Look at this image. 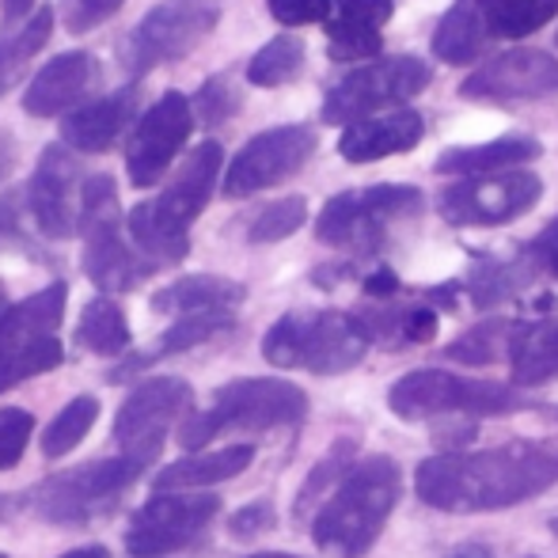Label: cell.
I'll list each match as a JSON object with an SVG mask.
<instances>
[{"label": "cell", "instance_id": "obj_52", "mask_svg": "<svg viewBox=\"0 0 558 558\" xmlns=\"http://www.w3.org/2000/svg\"><path fill=\"white\" fill-rule=\"evenodd\" d=\"M448 558H494V551L483 544H468V547H460V551H452Z\"/></svg>", "mask_w": 558, "mask_h": 558}, {"label": "cell", "instance_id": "obj_6", "mask_svg": "<svg viewBox=\"0 0 558 558\" xmlns=\"http://www.w3.org/2000/svg\"><path fill=\"white\" fill-rule=\"evenodd\" d=\"M141 471H145V463L130 460V456L58 471L27 494V506L35 509V517L50 524H88L92 517H99L111 506L118 494L137 483Z\"/></svg>", "mask_w": 558, "mask_h": 558}, {"label": "cell", "instance_id": "obj_14", "mask_svg": "<svg viewBox=\"0 0 558 558\" xmlns=\"http://www.w3.org/2000/svg\"><path fill=\"white\" fill-rule=\"evenodd\" d=\"M217 509H221V498L214 494H156L130 517L125 551L133 558H160L179 551L209 529Z\"/></svg>", "mask_w": 558, "mask_h": 558}, {"label": "cell", "instance_id": "obj_20", "mask_svg": "<svg viewBox=\"0 0 558 558\" xmlns=\"http://www.w3.org/2000/svg\"><path fill=\"white\" fill-rule=\"evenodd\" d=\"M133 118H137V84H125L111 96L88 99L73 114L61 118V145L88 156L111 153L118 141L130 133V125H137Z\"/></svg>", "mask_w": 558, "mask_h": 558}, {"label": "cell", "instance_id": "obj_3", "mask_svg": "<svg viewBox=\"0 0 558 558\" xmlns=\"http://www.w3.org/2000/svg\"><path fill=\"white\" fill-rule=\"evenodd\" d=\"M368 331L345 312H289L263 338V357L274 368H304L316 376H338L361 365L368 353Z\"/></svg>", "mask_w": 558, "mask_h": 558}, {"label": "cell", "instance_id": "obj_2", "mask_svg": "<svg viewBox=\"0 0 558 558\" xmlns=\"http://www.w3.org/2000/svg\"><path fill=\"white\" fill-rule=\"evenodd\" d=\"M399 468L391 456L353 463L342 475V483L331 490V498L312 517V539L319 551L335 558H361L376 544V536L388 524L391 509L399 501Z\"/></svg>", "mask_w": 558, "mask_h": 558}, {"label": "cell", "instance_id": "obj_49", "mask_svg": "<svg viewBox=\"0 0 558 558\" xmlns=\"http://www.w3.org/2000/svg\"><path fill=\"white\" fill-rule=\"evenodd\" d=\"M35 15V0H0V35L23 27Z\"/></svg>", "mask_w": 558, "mask_h": 558}, {"label": "cell", "instance_id": "obj_54", "mask_svg": "<svg viewBox=\"0 0 558 558\" xmlns=\"http://www.w3.org/2000/svg\"><path fill=\"white\" fill-rule=\"evenodd\" d=\"M251 558H296V555H286V551H258V555H251Z\"/></svg>", "mask_w": 558, "mask_h": 558}, {"label": "cell", "instance_id": "obj_8", "mask_svg": "<svg viewBox=\"0 0 558 558\" xmlns=\"http://www.w3.org/2000/svg\"><path fill=\"white\" fill-rule=\"evenodd\" d=\"M429 81H434V73L426 69V61L411 58V53L361 65L353 73H345L324 96V122L342 125V130L353 122H365L384 107L422 96L429 88Z\"/></svg>", "mask_w": 558, "mask_h": 558}, {"label": "cell", "instance_id": "obj_35", "mask_svg": "<svg viewBox=\"0 0 558 558\" xmlns=\"http://www.w3.org/2000/svg\"><path fill=\"white\" fill-rule=\"evenodd\" d=\"M368 338L388 342V350L399 345H418L437 335V316L426 308H407V312H373V319H361Z\"/></svg>", "mask_w": 558, "mask_h": 558}, {"label": "cell", "instance_id": "obj_33", "mask_svg": "<svg viewBox=\"0 0 558 558\" xmlns=\"http://www.w3.org/2000/svg\"><path fill=\"white\" fill-rule=\"evenodd\" d=\"M96 418H99V399L96 396L69 399V403L61 407V414L50 422V426H46V434H43V456H46V460H61V456L73 452V448L92 434Z\"/></svg>", "mask_w": 558, "mask_h": 558}, {"label": "cell", "instance_id": "obj_1", "mask_svg": "<svg viewBox=\"0 0 558 558\" xmlns=\"http://www.w3.org/2000/svg\"><path fill=\"white\" fill-rule=\"evenodd\" d=\"M558 483V445H501L418 463V498L445 513H490L532 501Z\"/></svg>", "mask_w": 558, "mask_h": 558}, {"label": "cell", "instance_id": "obj_56", "mask_svg": "<svg viewBox=\"0 0 558 558\" xmlns=\"http://www.w3.org/2000/svg\"><path fill=\"white\" fill-rule=\"evenodd\" d=\"M551 532H555V536H558V517H555V521H551Z\"/></svg>", "mask_w": 558, "mask_h": 558}, {"label": "cell", "instance_id": "obj_9", "mask_svg": "<svg viewBox=\"0 0 558 558\" xmlns=\"http://www.w3.org/2000/svg\"><path fill=\"white\" fill-rule=\"evenodd\" d=\"M422 209L418 186L380 183L368 191H342L324 206L316 221V235L327 247H357L368 251L384 240L391 221H403Z\"/></svg>", "mask_w": 558, "mask_h": 558}, {"label": "cell", "instance_id": "obj_55", "mask_svg": "<svg viewBox=\"0 0 558 558\" xmlns=\"http://www.w3.org/2000/svg\"><path fill=\"white\" fill-rule=\"evenodd\" d=\"M0 312H4V286H0Z\"/></svg>", "mask_w": 558, "mask_h": 558}, {"label": "cell", "instance_id": "obj_26", "mask_svg": "<svg viewBox=\"0 0 558 558\" xmlns=\"http://www.w3.org/2000/svg\"><path fill=\"white\" fill-rule=\"evenodd\" d=\"M490 38H494V31H490V23H486L483 8H478L475 0H456L441 15V23H437L434 43L429 46H434V53L445 65H471V61L490 46Z\"/></svg>", "mask_w": 558, "mask_h": 558}, {"label": "cell", "instance_id": "obj_4", "mask_svg": "<svg viewBox=\"0 0 558 558\" xmlns=\"http://www.w3.org/2000/svg\"><path fill=\"white\" fill-rule=\"evenodd\" d=\"M308 414V396L296 384L281 380V376H255V380H232L214 396V407L194 418L183 422L179 429V445L186 452H198L214 437L228 429H274V426H293Z\"/></svg>", "mask_w": 558, "mask_h": 558}, {"label": "cell", "instance_id": "obj_42", "mask_svg": "<svg viewBox=\"0 0 558 558\" xmlns=\"http://www.w3.org/2000/svg\"><path fill=\"white\" fill-rule=\"evenodd\" d=\"M35 434V418L23 407H4L0 411V471L15 468L27 452V441Z\"/></svg>", "mask_w": 558, "mask_h": 558}, {"label": "cell", "instance_id": "obj_31", "mask_svg": "<svg viewBox=\"0 0 558 558\" xmlns=\"http://www.w3.org/2000/svg\"><path fill=\"white\" fill-rule=\"evenodd\" d=\"M304 58H308V50H304V43L296 35L270 38L247 61V84H255V88H286L304 73Z\"/></svg>", "mask_w": 558, "mask_h": 558}, {"label": "cell", "instance_id": "obj_32", "mask_svg": "<svg viewBox=\"0 0 558 558\" xmlns=\"http://www.w3.org/2000/svg\"><path fill=\"white\" fill-rule=\"evenodd\" d=\"M490 23L494 38H529L555 20L558 0H475Z\"/></svg>", "mask_w": 558, "mask_h": 558}, {"label": "cell", "instance_id": "obj_39", "mask_svg": "<svg viewBox=\"0 0 558 558\" xmlns=\"http://www.w3.org/2000/svg\"><path fill=\"white\" fill-rule=\"evenodd\" d=\"M61 361H65V350H61L58 338H46V342H38V345H31V350L15 353V357L0 361V396L20 388V384L31 380V376L50 373V368H58Z\"/></svg>", "mask_w": 558, "mask_h": 558}, {"label": "cell", "instance_id": "obj_47", "mask_svg": "<svg viewBox=\"0 0 558 558\" xmlns=\"http://www.w3.org/2000/svg\"><path fill=\"white\" fill-rule=\"evenodd\" d=\"M23 209H27L23 191L0 194V247H12V243L23 240Z\"/></svg>", "mask_w": 558, "mask_h": 558}, {"label": "cell", "instance_id": "obj_40", "mask_svg": "<svg viewBox=\"0 0 558 558\" xmlns=\"http://www.w3.org/2000/svg\"><path fill=\"white\" fill-rule=\"evenodd\" d=\"M191 107H194V118H198L206 130H217V125H225L228 118L240 111V92H235V84L228 81L225 73H217L202 84L198 96L191 99Z\"/></svg>", "mask_w": 558, "mask_h": 558}, {"label": "cell", "instance_id": "obj_43", "mask_svg": "<svg viewBox=\"0 0 558 558\" xmlns=\"http://www.w3.org/2000/svg\"><path fill=\"white\" fill-rule=\"evenodd\" d=\"M122 4L125 0H61L58 12L69 35H92V31L104 27Z\"/></svg>", "mask_w": 558, "mask_h": 558}, {"label": "cell", "instance_id": "obj_7", "mask_svg": "<svg viewBox=\"0 0 558 558\" xmlns=\"http://www.w3.org/2000/svg\"><path fill=\"white\" fill-rule=\"evenodd\" d=\"M221 23L217 0H160L125 38V69L145 76L194 53Z\"/></svg>", "mask_w": 558, "mask_h": 558}, {"label": "cell", "instance_id": "obj_18", "mask_svg": "<svg viewBox=\"0 0 558 558\" xmlns=\"http://www.w3.org/2000/svg\"><path fill=\"white\" fill-rule=\"evenodd\" d=\"M99 61L88 50H65L58 58H50L35 76H31L27 92H23V111L31 118H65L76 107L88 104V96L96 92Z\"/></svg>", "mask_w": 558, "mask_h": 558}, {"label": "cell", "instance_id": "obj_21", "mask_svg": "<svg viewBox=\"0 0 558 558\" xmlns=\"http://www.w3.org/2000/svg\"><path fill=\"white\" fill-rule=\"evenodd\" d=\"M422 133H426L422 114L411 111V107H399V111L373 114L365 122L345 125L342 137H338V156L350 163H373L384 160V156L411 153L422 141Z\"/></svg>", "mask_w": 558, "mask_h": 558}, {"label": "cell", "instance_id": "obj_15", "mask_svg": "<svg viewBox=\"0 0 558 558\" xmlns=\"http://www.w3.org/2000/svg\"><path fill=\"white\" fill-rule=\"evenodd\" d=\"M81 191L84 175L69 145H46L27 179L31 225L46 240H73L81 232Z\"/></svg>", "mask_w": 558, "mask_h": 558}, {"label": "cell", "instance_id": "obj_10", "mask_svg": "<svg viewBox=\"0 0 558 558\" xmlns=\"http://www.w3.org/2000/svg\"><path fill=\"white\" fill-rule=\"evenodd\" d=\"M544 198L539 175L524 168L498 171V175H475L448 186L437 198V214L452 228H494L509 225L529 214Z\"/></svg>", "mask_w": 558, "mask_h": 558}, {"label": "cell", "instance_id": "obj_51", "mask_svg": "<svg viewBox=\"0 0 558 558\" xmlns=\"http://www.w3.org/2000/svg\"><path fill=\"white\" fill-rule=\"evenodd\" d=\"M12 168H15V137L0 125V183L12 175Z\"/></svg>", "mask_w": 558, "mask_h": 558}, {"label": "cell", "instance_id": "obj_19", "mask_svg": "<svg viewBox=\"0 0 558 558\" xmlns=\"http://www.w3.org/2000/svg\"><path fill=\"white\" fill-rule=\"evenodd\" d=\"M221 168H225V148L217 145V141L194 145L191 156H186V160L175 168V175L168 179L160 198H153L156 214H160L171 228H179V232H191V225L198 221L202 209H206L209 198H214Z\"/></svg>", "mask_w": 558, "mask_h": 558}, {"label": "cell", "instance_id": "obj_57", "mask_svg": "<svg viewBox=\"0 0 558 558\" xmlns=\"http://www.w3.org/2000/svg\"><path fill=\"white\" fill-rule=\"evenodd\" d=\"M0 558H8V555H0Z\"/></svg>", "mask_w": 558, "mask_h": 558}, {"label": "cell", "instance_id": "obj_29", "mask_svg": "<svg viewBox=\"0 0 558 558\" xmlns=\"http://www.w3.org/2000/svg\"><path fill=\"white\" fill-rule=\"evenodd\" d=\"M50 31H53V8H38L23 27L0 35V99L27 76L31 61L50 43Z\"/></svg>", "mask_w": 558, "mask_h": 558}, {"label": "cell", "instance_id": "obj_5", "mask_svg": "<svg viewBox=\"0 0 558 558\" xmlns=\"http://www.w3.org/2000/svg\"><path fill=\"white\" fill-rule=\"evenodd\" d=\"M388 407L396 418L422 422L437 418V414H478V418H494V414H513L524 407V399L506 384L490 380H463V376L441 373V368H414L403 380L391 384Z\"/></svg>", "mask_w": 558, "mask_h": 558}, {"label": "cell", "instance_id": "obj_17", "mask_svg": "<svg viewBox=\"0 0 558 558\" xmlns=\"http://www.w3.org/2000/svg\"><path fill=\"white\" fill-rule=\"evenodd\" d=\"M84 274L104 293H130L145 278H153V266L141 258V251L130 243V232L118 221V214L84 217Z\"/></svg>", "mask_w": 558, "mask_h": 558}, {"label": "cell", "instance_id": "obj_34", "mask_svg": "<svg viewBox=\"0 0 558 558\" xmlns=\"http://www.w3.org/2000/svg\"><path fill=\"white\" fill-rule=\"evenodd\" d=\"M532 263H536L532 255L517 258V263H494V258H486V263H478L475 270H471V278L463 289L471 293L475 308H494V304H501L506 296H513L517 289L529 281Z\"/></svg>", "mask_w": 558, "mask_h": 558}, {"label": "cell", "instance_id": "obj_16", "mask_svg": "<svg viewBox=\"0 0 558 558\" xmlns=\"http://www.w3.org/2000/svg\"><path fill=\"white\" fill-rule=\"evenodd\" d=\"M460 96L486 104H544L558 96V58L547 50H506L460 84Z\"/></svg>", "mask_w": 558, "mask_h": 558}, {"label": "cell", "instance_id": "obj_30", "mask_svg": "<svg viewBox=\"0 0 558 558\" xmlns=\"http://www.w3.org/2000/svg\"><path fill=\"white\" fill-rule=\"evenodd\" d=\"M509 357H513V380L524 388L558 380V324L517 327Z\"/></svg>", "mask_w": 558, "mask_h": 558}, {"label": "cell", "instance_id": "obj_23", "mask_svg": "<svg viewBox=\"0 0 558 558\" xmlns=\"http://www.w3.org/2000/svg\"><path fill=\"white\" fill-rule=\"evenodd\" d=\"M247 296V289L232 278L217 274H186L171 286L153 293V312L160 316H198V312H235Z\"/></svg>", "mask_w": 558, "mask_h": 558}, {"label": "cell", "instance_id": "obj_48", "mask_svg": "<svg viewBox=\"0 0 558 558\" xmlns=\"http://www.w3.org/2000/svg\"><path fill=\"white\" fill-rule=\"evenodd\" d=\"M529 255L536 258L539 266H547V270H551L555 278H558V217L544 228V232L536 235V240H532Z\"/></svg>", "mask_w": 558, "mask_h": 558}, {"label": "cell", "instance_id": "obj_24", "mask_svg": "<svg viewBox=\"0 0 558 558\" xmlns=\"http://www.w3.org/2000/svg\"><path fill=\"white\" fill-rule=\"evenodd\" d=\"M255 460V448L251 445H228L217 448V452H198V456H186V460L168 463L163 471H156L153 486L156 494H183V490H202V486H214V483H228V478L243 475Z\"/></svg>", "mask_w": 558, "mask_h": 558}, {"label": "cell", "instance_id": "obj_22", "mask_svg": "<svg viewBox=\"0 0 558 558\" xmlns=\"http://www.w3.org/2000/svg\"><path fill=\"white\" fill-rule=\"evenodd\" d=\"M65 304H69L65 281H53V286L31 293L27 301L8 304L0 312V361L31 350V345L46 342V338H58V327L65 319Z\"/></svg>", "mask_w": 558, "mask_h": 558}, {"label": "cell", "instance_id": "obj_25", "mask_svg": "<svg viewBox=\"0 0 558 558\" xmlns=\"http://www.w3.org/2000/svg\"><path fill=\"white\" fill-rule=\"evenodd\" d=\"M539 156V141L529 133H509V137L486 141V145H468V148H448L437 156L434 168L441 175H498V171H513L521 163L536 160Z\"/></svg>", "mask_w": 558, "mask_h": 558}, {"label": "cell", "instance_id": "obj_45", "mask_svg": "<svg viewBox=\"0 0 558 558\" xmlns=\"http://www.w3.org/2000/svg\"><path fill=\"white\" fill-rule=\"evenodd\" d=\"M391 12H396V0H335L338 20L365 23V27H376V31L391 20Z\"/></svg>", "mask_w": 558, "mask_h": 558}, {"label": "cell", "instance_id": "obj_53", "mask_svg": "<svg viewBox=\"0 0 558 558\" xmlns=\"http://www.w3.org/2000/svg\"><path fill=\"white\" fill-rule=\"evenodd\" d=\"M61 558H111V551L107 547H81V551H69Z\"/></svg>", "mask_w": 558, "mask_h": 558}, {"label": "cell", "instance_id": "obj_12", "mask_svg": "<svg viewBox=\"0 0 558 558\" xmlns=\"http://www.w3.org/2000/svg\"><path fill=\"white\" fill-rule=\"evenodd\" d=\"M316 148L319 141L308 125H274V130H263L228 163L221 194L225 198H251V194L281 186L316 156Z\"/></svg>", "mask_w": 558, "mask_h": 558}, {"label": "cell", "instance_id": "obj_27", "mask_svg": "<svg viewBox=\"0 0 558 558\" xmlns=\"http://www.w3.org/2000/svg\"><path fill=\"white\" fill-rule=\"evenodd\" d=\"M125 232H130V243L141 251L153 270H163V266H175L191 255V232H179L156 214L153 202H141L125 214Z\"/></svg>", "mask_w": 558, "mask_h": 558}, {"label": "cell", "instance_id": "obj_50", "mask_svg": "<svg viewBox=\"0 0 558 558\" xmlns=\"http://www.w3.org/2000/svg\"><path fill=\"white\" fill-rule=\"evenodd\" d=\"M396 274L391 270H376V274H368L365 278V293H373V296H391L396 293Z\"/></svg>", "mask_w": 558, "mask_h": 558}, {"label": "cell", "instance_id": "obj_37", "mask_svg": "<svg viewBox=\"0 0 558 558\" xmlns=\"http://www.w3.org/2000/svg\"><path fill=\"white\" fill-rule=\"evenodd\" d=\"M308 221V202L301 194H289V198L270 202L266 209H258L255 221L247 225L251 243H281L293 232H301V225Z\"/></svg>", "mask_w": 558, "mask_h": 558}, {"label": "cell", "instance_id": "obj_38", "mask_svg": "<svg viewBox=\"0 0 558 558\" xmlns=\"http://www.w3.org/2000/svg\"><path fill=\"white\" fill-rule=\"evenodd\" d=\"M327 58L331 61H368L380 53V31L353 20H327Z\"/></svg>", "mask_w": 558, "mask_h": 558}, {"label": "cell", "instance_id": "obj_46", "mask_svg": "<svg viewBox=\"0 0 558 558\" xmlns=\"http://www.w3.org/2000/svg\"><path fill=\"white\" fill-rule=\"evenodd\" d=\"M270 529H274V506L270 501H251V506H243L240 513L228 521L232 539H255L258 532H270Z\"/></svg>", "mask_w": 558, "mask_h": 558}, {"label": "cell", "instance_id": "obj_36", "mask_svg": "<svg viewBox=\"0 0 558 558\" xmlns=\"http://www.w3.org/2000/svg\"><path fill=\"white\" fill-rule=\"evenodd\" d=\"M513 338H517L513 324H506V319H486V324L471 327L468 335L456 338L445 353L452 361H463V365H490L501 353H513Z\"/></svg>", "mask_w": 558, "mask_h": 558}, {"label": "cell", "instance_id": "obj_44", "mask_svg": "<svg viewBox=\"0 0 558 558\" xmlns=\"http://www.w3.org/2000/svg\"><path fill=\"white\" fill-rule=\"evenodd\" d=\"M270 15L281 27H308V23H327L331 20V0H266Z\"/></svg>", "mask_w": 558, "mask_h": 558}, {"label": "cell", "instance_id": "obj_13", "mask_svg": "<svg viewBox=\"0 0 558 558\" xmlns=\"http://www.w3.org/2000/svg\"><path fill=\"white\" fill-rule=\"evenodd\" d=\"M194 122L198 118H194V107L183 92H163L137 118V125L130 130V141H125V171H130V183L137 191H148V186H156L168 175L175 156L191 141Z\"/></svg>", "mask_w": 558, "mask_h": 558}, {"label": "cell", "instance_id": "obj_11", "mask_svg": "<svg viewBox=\"0 0 558 558\" xmlns=\"http://www.w3.org/2000/svg\"><path fill=\"white\" fill-rule=\"evenodd\" d=\"M194 407V388L179 376H153L125 396L114 418V441L122 456L137 463H153L160 456L168 429Z\"/></svg>", "mask_w": 558, "mask_h": 558}, {"label": "cell", "instance_id": "obj_28", "mask_svg": "<svg viewBox=\"0 0 558 558\" xmlns=\"http://www.w3.org/2000/svg\"><path fill=\"white\" fill-rule=\"evenodd\" d=\"M76 342L96 357H125L133 345V331L122 304L111 301V296H96V301L84 304L81 324H76Z\"/></svg>", "mask_w": 558, "mask_h": 558}, {"label": "cell", "instance_id": "obj_41", "mask_svg": "<svg viewBox=\"0 0 558 558\" xmlns=\"http://www.w3.org/2000/svg\"><path fill=\"white\" fill-rule=\"evenodd\" d=\"M350 452H353V445L350 441H338L331 452L324 456V460L316 463V471L308 475V483H304V490H301V498H296V517H308V509L316 506L319 498H324V490L331 483H342V471H345V460H350Z\"/></svg>", "mask_w": 558, "mask_h": 558}]
</instances>
